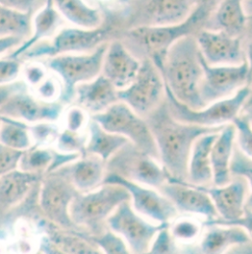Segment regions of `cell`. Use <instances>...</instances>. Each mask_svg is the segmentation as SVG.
I'll return each instance as SVG.
<instances>
[{
    "mask_svg": "<svg viewBox=\"0 0 252 254\" xmlns=\"http://www.w3.org/2000/svg\"><path fill=\"white\" fill-rule=\"evenodd\" d=\"M90 138L85 147L86 155H94L107 162L129 141L117 133L109 132L101 127L96 121L89 123Z\"/></svg>",
    "mask_w": 252,
    "mask_h": 254,
    "instance_id": "obj_28",
    "label": "cell"
},
{
    "mask_svg": "<svg viewBox=\"0 0 252 254\" xmlns=\"http://www.w3.org/2000/svg\"><path fill=\"white\" fill-rule=\"evenodd\" d=\"M70 181L79 192H89L100 187L106 175V162L94 155H85L77 162L64 166Z\"/></svg>",
    "mask_w": 252,
    "mask_h": 254,
    "instance_id": "obj_26",
    "label": "cell"
},
{
    "mask_svg": "<svg viewBox=\"0 0 252 254\" xmlns=\"http://www.w3.org/2000/svg\"><path fill=\"white\" fill-rule=\"evenodd\" d=\"M119 176L126 181L159 189L169 175L162 164L149 154L128 142L106 162V175Z\"/></svg>",
    "mask_w": 252,
    "mask_h": 254,
    "instance_id": "obj_7",
    "label": "cell"
},
{
    "mask_svg": "<svg viewBox=\"0 0 252 254\" xmlns=\"http://www.w3.org/2000/svg\"><path fill=\"white\" fill-rule=\"evenodd\" d=\"M160 71L165 85L179 102L194 111L205 108L199 95L203 79L201 55L193 35L180 39L170 48Z\"/></svg>",
    "mask_w": 252,
    "mask_h": 254,
    "instance_id": "obj_2",
    "label": "cell"
},
{
    "mask_svg": "<svg viewBox=\"0 0 252 254\" xmlns=\"http://www.w3.org/2000/svg\"><path fill=\"white\" fill-rule=\"evenodd\" d=\"M60 15L75 27L96 29L102 26L103 18L99 9L84 0H53Z\"/></svg>",
    "mask_w": 252,
    "mask_h": 254,
    "instance_id": "obj_27",
    "label": "cell"
},
{
    "mask_svg": "<svg viewBox=\"0 0 252 254\" xmlns=\"http://www.w3.org/2000/svg\"><path fill=\"white\" fill-rule=\"evenodd\" d=\"M236 128V137L238 140L239 148L248 156L252 155V115L241 113L232 121Z\"/></svg>",
    "mask_w": 252,
    "mask_h": 254,
    "instance_id": "obj_35",
    "label": "cell"
},
{
    "mask_svg": "<svg viewBox=\"0 0 252 254\" xmlns=\"http://www.w3.org/2000/svg\"><path fill=\"white\" fill-rule=\"evenodd\" d=\"M118 92L115 85L101 73L92 81L78 84L74 99L78 106L96 115L120 101Z\"/></svg>",
    "mask_w": 252,
    "mask_h": 254,
    "instance_id": "obj_20",
    "label": "cell"
},
{
    "mask_svg": "<svg viewBox=\"0 0 252 254\" xmlns=\"http://www.w3.org/2000/svg\"><path fill=\"white\" fill-rule=\"evenodd\" d=\"M169 227H166L157 233L151 244L149 250L150 254H174L177 252Z\"/></svg>",
    "mask_w": 252,
    "mask_h": 254,
    "instance_id": "obj_38",
    "label": "cell"
},
{
    "mask_svg": "<svg viewBox=\"0 0 252 254\" xmlns=\"http://www.w3.org/2000/svg\"><path fill=\"white\" fill-rule=\"evenodd\" d=\"M29 130H31L32 135H33L34 139L37 141L38 145L44 144L49 139L59 136L58 129L53 125L39 124L35 127H29Z\"/></svg>",
    "mask_w": 252,
    "mask_h": 254,
    "instance_id": "obj_42",
    "label": "cell"
},
{
    "mask_svg": "<svg viewBox=\"0 0 252 254\" xmlns=\"http://www.w3.org/2000/svg\"><path fill=\"white\" fill-rule=\"evenodd\" d=\"M23 152L8 148L0 143V176L18 168Z\"/></svg>",
    "mask_w": 252,
    "mask_h": 254,
    "instance_id": "obj_40",
    "label": "cell"
},
{
    "mask_svg": "<svg viewBox=\"0 0 252 254\" xmlns=\"http://www.w3.org/2000/svg\"><path fill=\"white\" fill-rule=\"evenodd\" d=\"M236 128L231 123L225 125L214 141L211 152L210 162L213 174V185L224 187L232 181L230 175V161L235 146Z\"/></svg>",
    "mask_w": 252,
    "mask_h": 254,
    "instance_id": "obj_22",
    "label": "cell"
},
{
    "mask_svg": "<svg viewBox=\"0 0 252 254\" xmlns=\"http://www.w3.org/2000/svg\"><path fill=\"white\" fill-rule=\"evenodd\" d=\"M157 190L174 204L178 212L201 215L207 221L219 218L209 195L188 182L169 178Z\"/></svg>",
    "mask_w": 252,
    "mask_h": 254,
    "instance_id": "obj_18",
    "label": "cell"
},
{
    "mask_svg": "<svg viewBox=\"0 0 252 254\" xmlns=\"http://www.w3.org/2000/svg\"><path fill=\"white\" fill-rule=\"evenodd\" d=\"M195 39L201 56L209 65H237L247 60L241 37L221 30H201Z\"/></svg>",
    "mask_w": 252,
    "mask_h": 254,
    "instance_id": "obj_17",
    "label": "cell"
},
{
    "mask_svg": "<svg viewBox=\"0 0 252 254\" xmlns=\"http://www.w3.org/2000/svg\"><path fill=\"white\" fill-rule=\"evenodd\" d=\"M42 179L41 175L17 169L0 176V213L19 204Z\"/></svg>",
    "mask_w": 252,
    "mask_h": 254,
    "instance_id": "obj_25",
    "label": "cell"
},
{
    "mask_svg": "<svg viewBox=\"0 0 252 254\" xmlns=\"http://www.w3.org/2000/svg\"><path fill=\"white\" fill-rule=\"evenodd\" d=\"M38 92H39V95L45 101H49V102H52L57 97V95H59L57 94L58 93L57 84L53 79H48L43 84H41L39 86Z\"/></svg>",
    "mask_w": 252,
    "mask_h": 254,
    "instance_id": "obj_46",
    "label": "cell"
},
{
    "mask_svg": "<svg viewBox=\"0 0 252 254\" xmlns=\"http://www.w3.org/2000/svg\"><path fill=\"white\" fill-rule=\"evenodd\" d=\"M197 187V186H196ZM211 198L219 218L206 222V225L240 226L252 234V207L250 190L252 185L237 177L224 187H197Z\"/></svg>",
    "mask_w": 252,
    "mask_h": 254,
    "instance_id": "obj_6",
    "label": "cell"
},
{
    "mask_svg": "<svg viewBox=\"0 0 252 254\" xmlns=\"http://www.w3.org/2000/svg\"><path fill=\"white\" fill-rule=\"evenodd\" d=\"M252 157L243 152L238 145L234 146L230 161V175L246 179L252 185Z\"/></svg>",
    "mask_w": 252,
    "mask_h": 254,
    "instance_id": "obj_36",
    "label": "cell"
},
{
    "mask_svg": "<svg viewBox=\"0 0 252 254\" xmlns=\"http://www.w3.org/2000/svg\"><path fill=\"white\" fill-rule=\"evenodd\" d=\"M29 127L17 120L1 116L0 143L8 148L26 151L32 145Z\"/></svg>",
    "mask_w": 252,
    "mask_h": 254,
    "instance_id": "obj_32",
    "label": "cell"
},
{
    "mask_svg": "<svg viewBox=\"0 0 252 254\" xmlns=\"http://www.w3.org/2000/svg\"><path fill=\"white\" fill-rule=\"evenodd\" d=\"M32 31L31 13L17 11L0 5V38L17 37L23 41Z\"/></svg>",
    "mask_w": 252,
    "mask_h": 254,
    "instance_id": "obj_31",
    "label": "cell"
},
{
    "mask_svg": "<svg viewBox=\"0 0 252 254\" xmlns=\"http://www.w3.org/2000/svg\"><path fill=\"white\" fill-rule=\"evenodd\" d=\"M79 191L73 186L64 166L47 173L40 190V206L47 218L59 228L74 231L69 207Z\"/></svg>",
    "mask_w": 252,
    "mask_h": 254,
    "instance_id": "obj_11",
    "label": "cell"
},
{
    "mask_svg": "<svg viewBox=\"0 0 252 254\" xmlns=\"http://www.w3.org/2000/svg\"><path fill=\"white\" fill-rule=\"evenodd\" d=\"M130 200L126 189L117 184H102L94 190L78 192L73 198L69 215L77 228L88 230L92 236L104 233L107 219L123 202Z\"/></svg>",
    "mask_w": 252,
    "mask_h": 254,
    "instance_id": "obj_3",
    "label": "cell"
},
{
    "mask_svg": "<svg viewBox=\"0 0 252 254\" xmlns=\"http://www.w3.org/2000/svg\"><path fill=\"white\" fill-rule=\"evenodd\" d=\"M251 94V86L248 84L233 96L210 104L201 110L194 111L179 102L166 86V102L173 118L185 124L205 127H222L232 123L242 112Z\"/></svg>",
    "mask_w": 252,
    "mask_h": 254,
    "instance_id": "obj_5",
    "label": "cell"
},
{
    "mask_svg": "<svg viewBox=\"0 0 252 254\" xmlns=\"http://www.w3.org/2000/svg\"><path fill=\"white\" fill-rule=\"evenodd\" d=\"M35 3L36 0H0V5L25 13H31Z\"/></svg>",
    "mask_w": 252,
    "mask_h": 254,
    "instance_id": "obj_45",
    "label": "cell"
},
{
    "mask_svg": "<svg viewBox=\"0 0 252 254\" xmlns=\"http://www.w3.org/2000/svg\"><path fill=\"white\" fill-rule=\"evenodd\" d=\"M208 230L204 235L200 251L203 254H223L233 247H246L252 244V234L240 226L206 225Z\"/></svg>",
    "mask_w": 252,
    "mask_h": 254,
    "instance_id": "obj_21",
    "label": "cell"
},
{
    "mask_svg": "<svg viewBox=\"0 0 252 254\" xmlns=\"http://www.w3.org/2000/svg\"><path fill=\"white\" fill-rule=\"evenodd\" d=\"M109 30L102 26L96 29L78 27L65 28L59 31L49 43H38L21 57L26 59L53 58L66 54H86L106 43Z\"/></svg>",
    "mask_w": 252,
    "mask_h": 254,
    "instance_id": "obj_12",
    "label": "cell"
},
{
    "mask_svg": "<svg viewBox=\"0 0 252 254\" xmlns=\"http://www.w3.org/2000/svg\"><path fill=\"white\" fill-rule=\"evenodd\" d=\"M86 136H81L78 131L64 130L59 135L58 149L62 153H79L82 156L86 155Z\"/></svg>",
    "mask_w": 252,
    "mask_h": 254,
    "instance_id": "obj_37",
    "label": "cell"
},
{
    "mask_svg": "<svg viewBox=\"0 0 252 254\" xmlns=\"http://www.w3.org/2000/svg\"><path fill=\"white\" fill-rule=\"evenodd\" d=\"M207 7L199 5L181 23L173 25H142L130 30L128 36L146 54L147 60H150L161 70L170 48L180 39L192 35L207 17Z\"/></svg>",
    "mask_w": 252,
    "mask_h": 254,
    "instance_id": "obj_4",
    "label": "cell"
},
{
    "mask_svg": "<svg viewBox=\"0 0 252 254\" xmlns=\"http://www.w3.org/2000/svg\"><path fill=\"white\" fill-rule=\"evenodd\" d=\"M0 124H1V116H0Z\"/></svg>",
    "mask_w": 252,
    "mask_h": 254,
    "instance_id": "obj_49",
    "label": "cell"
},
{
    "mask_svg": "<svg viewBox=\"0 0 252 254\" xmlns=\"http://www.w3.org/2000/svg\"><path fill=\"white\" fill-rule=\"evenodd\" d=\"M23 43V40L17 37H2L0 38V56L6 54L12 49L18 48Z\"/></svg>",
    "mask_w": 252,
    "mask_h": 254,
    "instance_id": "obj_47",
    "label": "cell"
},
{
    "mask_svg": "<svg viewBox=\"0 0 252 254\" xmlns=\"http://www.w3.org/2000/svg\"><path fill=\"white\" fill-rule=\"evenodd\" d=\"M219 132L208 133L195 139L189 161L188 183L197 187H210L213 184V174L210 162L211 147Z\"/></svg>",
    "mask_w": 252,
    "mask_h": 254,
    "instance_id": "obj_23",
    "label": "cell"
},
{
    "mask_svg": "<svg viewBox=\"0 0 252 254\" xmlns=\"http://www.w3.org/2000/svg\"><path fill=\"white\" fill-rule=\"evenodd\" d=\"M156 142L160 163L169 178L188 182L189 161L196 138L220 132L222 127H205L177 121L170 114L166 100L144 119Z\"/></svg>",
    "mask_w": 252,
    "mask_h": 254,
    "instance_id": "obj_1",
    "label": "cell"
},
{
    "mask_svg": "<svg viewBox=\"0 0 252 254\" xmlns=\"http://www.w3.org/2000/svg\"><path fill=\"white\" fill-rule=\"evenodd\" d=\"M106 224L111 231L124 239L129 252L137 254L149 253L157 233L170 226V223L153 224L146 221L134 211L130 200L119 205Z\"/></svg>",
    "mask_w": 252,
    "mask_h": 254,
    "instance_id": "obj_13",
    "label": "cell"
},
{
    "mask_svg": "<svg viewBox=\"0 0 252 254\" xmlns=\"http://www.w3.org/2000/svg\"><path fill=\"white\" fill-rule=\"evenodd\" d=\"M63 110L62 102L36 100L22 82L0 105V116L28 123H54L60 119Z\"/></svg>",
    "mask_w": 252,
    "mask_h": 254,
    "instance_id": "obj_15",
    "label": "cell"
},
{
    "mask_svg": "<svg viewBox=\"0 0 252 254\" xmlns=\"http://www.w3.org/2000/svg\"><path fill=\"white\" fill-rule=\"evenodd\" d=\"M200 232L199 225L192 220H181L177 222L172 229V236L180 241H191L195 239Z\"/></svg>",
    "mask_w": 252,
    "mask_h": 254,
    "instance_id": "obj_39",
    "label": "cell"
},
{
    "mask_svg": "<svg viewBox=\"0 0 252 254\" xmlns=\"http://www.w3.org/2000/svg\"><path fill=\"white\" fill-rule=\"evenodd\" d=\"M215 19L218 30L234 37H241L248 21L244 0H222Z\"/></svg>",
    "mask_w": 252,
    "mask_h": 254,
    "instance_id": "obj_30",
    "label": "cell"
},
{
    "mask_svg": "<svg viewBox=\"0 0 252 254\" xmlns=\"http://www.w3.org/2000/svg\"><path fill=\"white\" fill-rule=\"evenodd\" d=\"M145 13L146 25H173L186 20L191 11L189 0H151Z\"/></svg>",
    "mask_w": 252,
    "mask_h": 254,
    "instance_id": "obj_29",
    "label": "cell"
},
{
    "mask_svg": "<svg viewBox=\"0 0 252 254\" xmlns=\"http://www.w3.org/2000/svg\"><path fill=\"white\" fill-rule=\"evenodd\" d=\"M86 117L82 109L73 108L70 109L67 115V129L71 131H78L84 126Z\"/></svg>",
    "mask_w": 252,
    "mask_h": 254,
    "instance_id": "obj_43",
    "label": "cell"
},
{
    "mask_svg": "<svg viewBox=\"0 0 252 254\" xmlns=\"http://www.w3.org/2000/svg\"><path fill=\"white\" fill-rule=\"evenodd\" d=\"M107 43L86 54H66L49 58L48 67L63 80V89L60 99L62 103H70L75 97L78 84L92 81L102 72Z\"/></svg>",
    "mask_w": 252,
    "mask_h": 254,
    "instance_id": "obj_8",
    "label": "cell"
},
{
    "mask_svg": "<svg viewBox=\"0 0 252 254\" xmlns=\"http://www.w3.org/2000/svg\"><path fill=\"white\" fill-rule=\"evenodd\" d=\"M119 100L135 114L145 119L166 100L165 81L159 68L150 60H144L129 86L118 92Z\"/></svg>",
    "mask_w": 252,
    "mask_h": 254,
    "instance_id": "obj_9",
    "label": "cell"
},
{
    "mask_svg": "<svg viewBox=\"0 0 252 254\" xmlns=\"http://www.w3.org/2000/svg\"><path fill=\"white\" fill-rule=\"evenodd\" d=\"M202 1H203L204 3H205V2H206V3H207V2H211V0H202Z\"/></svg>",
    "mask_w": 252,
    "mask_h": 254,
    "instance_id": "obj_48",
    "label": "cell"
},
{
    "mask_svg": "<svg viewBox=\"0 0 252 254\" xmlns=\"http://www.w3.org/2000/svg\"><path fill=\"white\" fill-rule=\"evenodd\" d=\"M88 241H92L96 247L101 251L109 254H129V250L124 239L118 234L114 233L110 229H107L104 233L98 236H92L86 238Z\"/></svg>",
    "mask_w": 252,
    "mask_h": 254,
    "instance_id": "obj_34",
    "label": "cell"
},
{
    "mask_svg": "<svg viewBox=\"0 0 252 254\" xmlns=\"http://www.w3.org/2000/svg\"><path fill=\"white\" fill-rule=\"evenodd\" d=\"M62 23L63 17L56 9L53 0H47L42 9H40V11L32 18V31L30 37L16 48L10 58L18 60L36 44L56 35Z\"/></svg>",
    "mask_w": 252,
    "mask_h": 254,
    "instance_id": "obj_24",
    "label": "cell"
},
{
    "mask_svg": "<svg viewBox=\"0 0 252 254\" xmlns=\"http://www.w3.org/2000/svg\"><path fill=\"white\" fill-rule=\"evenodd\" d=\"M201 64L203 79L199 95L205 107L233 96L250 82L251 64L248 60L237 65H209L201 56Z\"/></svg>",
    "mask_w": 252,
    "mask_h": 254,
    "instance_id": "obj_14",
    "label": "cell"
},
{
    "mask_svg": "<svg viewBox=\"0 0 252 254\" xmlns=\"http://www.w3.org/2000/svg\"><path fill=\"white\" fill-rule=\"evenodd\" d=\"M21 65L14 59L0 60V86L14 82L20 74Z\"/></svg>",
    "mask_w": 252,
    "mask_h": 254,
    "instance_id": "obj_41",
    "label": "cell"
},
{
    "mask_svg": "<svg viewBox=\"0 0 252 254\" xmlns=\"http://www.w3.org/2000/svg\"><path fill=\"white\" fill-rule=\"evenodd\" d=\"M140 65L141 62L129 52L122 42L114 41L108 45L101 73L118 90H123L134 80Z\"/></svg>",
    "mask_w": 252,
    "mask_h": 254,
    "instance_id": "obj_19",
    "label": "cell"
},
{
    "mask_svg": "<svg viewBox=\"0 0 252 254\" xmlns=\"http://www.w3.org/2000/svg\"><path fill=\"white\" fill-rule=\"evenodd\" d=\"M56 156V151L39 147L29 148L23 152L18 167L28 173L41 175L48 172Z\"/></svg>",
    "mask_w": 252,
    "mask_h": 254,
    "instance_id": "obj_33",
    "label": "cell"
},
{
    "mask_svg": "<svg viewBox=\"0 0 252 254\" xmlns=\"http://www.w3.org/2000/svg\"><path fill=\"white\" fill-rule=\"evenodd\" d=\"M92 120L105 130L126 137L137 148L160 162L156 142L146 121L124 102L115 103L105 112L94 115Z\"/></svg>",
    "mask_w": 252,
    "mask_h": 254,
    "instance_id": "obj_10",
    "label": "cell"
},
{
    "mask_svg": "<svg viewBox=\"0 0 252 254\" xmlns=\"http://www.w3.org/2000/svg\"><path fill=\"white\" fill-rule=\"evenodd\" d=\"M25 76L27 81L31 85H38L46 77V70L42 65L39 64H31L25 68Z\"/></svg>",
    "mask_w": 252,
    "mask_h": 254,
    "instance_id": "obj_44",
    "label": "cell"
},
{
    "mask_svg": "<svg viewBox=\"0 0 252 254\" xmlns=\"http://www.w3.org/2000/svg\"><path fill=\"white\" fill-rule=\"evenodd\" d=\"M102 184H117L124 187L130 195V204L134 211L156 223H169L178 213L174 204L155 189L126 181L112 174L105 175Z\"/></svg>",
    "mask_w": 252,
    "mask_h": 254,
    "instance_id": "obj_16",
    "label": "cell"
}]
</instances>
